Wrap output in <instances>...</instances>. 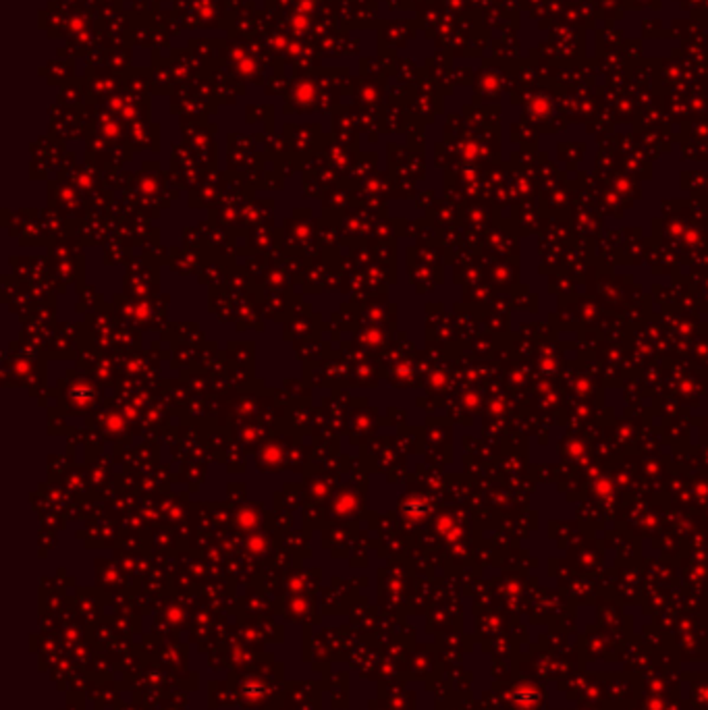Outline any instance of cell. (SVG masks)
<instances>
[{
    "mask_svg": "<svg viewBox=\"0 0 708 710\" xmlns=\"http://www.w3.org/2000/svg\"><path fill=\"white\" fill-rule=\"evenodd\" d=\"M511 700L515 702L518 709L530 710L540 702V692L532 683H523V685L515 687V692L511 694Z\"/></svg>",
    "mask_w": 708,
    "mask_h": 710,
    "instance_id": "cell-1",
    "label": "cell"
}]
</instances>
